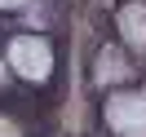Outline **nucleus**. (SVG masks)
<instances>
[{
  "instance_id": "f257e3e1",
  "label": "nucleus",
  "mask_w": 146,
  "mask_h": 137,
  "mask_svg": "<svg viewBox=\"0 0 146 137\" xmlns=\"http://www.w3.org/2000/svg\"><path fill=\"white\" fill-rule=\"evenodd\" d=\"M22 106H31V93L27 89H9V93H0V111H5V115H18ZM36 111V106H31Z\"/></svg>"
}]
</instances>
